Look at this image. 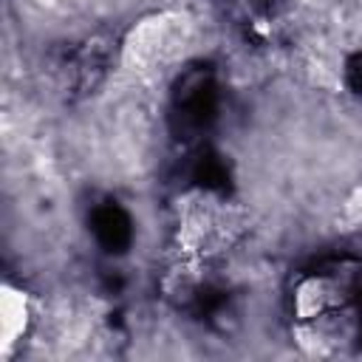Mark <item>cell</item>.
<instances>
[{
	"label": "cell",
	"mask_w": 362,
	"mask_h": 362,
	"mask_svg": "<svg viewBox=\"0 0 362 362\" xmlns=\"http://www.w3.org/2000/svg\"><path fill=\"white\" fill-rule=\"evenodd\" d=\"M184 20L175 14H164V17H153L144 20L141 25L133 28L127 48H124V59L133 68H144L158 62L164 54H170L175 45L184 42Z\"/></svg>",
	"instance_id": "1"
},
{
	"label": "cell",
	"mask_w": 362,
	"mask_h": 362,
	"mask_svg": "<svg viewBox=\"0 0 362 362\" xmlns=\"http://www.w3.org/2000/svg\"><path fill=\"white\" fill-rule=\"evenodd\" d=\"M28 320H31L28 297L14 286H3L0 288V339H3V354H8L11 345L25 334Z\"/></svg>",
	"instance_id": "2"
},
{
	"label": "cell",
	"mask_w": 362,
	"mask_h": 362,
	"mask_svg": "<svg viewBox=\"0 0 362 362\" xmlns=\"http://www.w3.org/2000/svg\"><path fill=\"white\" fill-rule=\"evenodd\" d=\"M331 303V288L325 280H305L300 288H297V314L303 320H311L317 314H322V308Z\"/></svg>",
	"instance_id": "3"
},
{
	"label": "cell",
	"mask_w": 362,
	"mask_h": 362,
	"mask_svg": "<svg viewBox=\"0 0 362 362\" xmlns=\"http://www.w3.org/2000/svg\"><path fill=\"white\" fill-rule=\"evenodd\" d=\"M342 218H345L348 223H354V226L362 223V189H356V192L345 201V206H342Z\"/></svg>",
	"instance_id": "4"
},
{
	"label": "cell",
	"mask_w": 362,
	"mask_h": 362,
	"mask_svg": "<svg viewBox=\"0 0 362 362\" xmlns=\"http://www.w3.org/2000/svg\"><path fill=\"white\" fill-rule=\"evenodd\" d=\"M40 3H45V6H57L59 0H40Z\"/></svg>",
	"instance_id": "5"
}]
</instances>
